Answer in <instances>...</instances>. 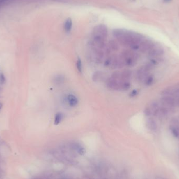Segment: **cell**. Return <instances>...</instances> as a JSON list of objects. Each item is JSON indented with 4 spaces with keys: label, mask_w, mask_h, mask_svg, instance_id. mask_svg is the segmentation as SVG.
<instances>
[{
    "label": "cell",
    "mask_w": 179,
    "mask_h": 179,
    "mask_svg": "<svg viewBox=\"0 0 179 179\" xmlns=\"http://www.w3.org/2000/svg\"><path fill=\"white\" fill-rule=\"evenodd\" d=\"M113 35L121 44L130 47L133 50H139L140 45L146 38L142 35L137 33L121 29H114Z\"/></svg>",
    "instance_id": "6da1fadb"
},
{
    "label": "cell",
    "mask_w": 179,
    "mask_h": 179,
    "mask_svg": "<svg viewBox=\"0 0 179 179\" xmlns=\"http://www.w3.org/2000/svg\"><path fill=\"white\" fill-rule=\"evenodd\" d=\"M104 65L112 69H122L125 65L121 55H110L104 61Z\"/></svg>",
    "instance_id": "7a4b0ae2"
},
{
    "label": "cell",
    "mask_w": 179,
    "mask_h": 179,
    "mask_svg": "<svg viewBox=\"0 0 179 179\" xmlns=\"http://www.w3.org/2000/svg\"><path fill=\"white\" fill-rule=\"evenodd\" d=\"M120 55L124 61L125 65L129 67L135 66L139 59V55L137 53L130 50H125Z\"/></svg>",
    "instance_id": "3957f363"
},
{
    "label": "cell",
    "mask_w": 179,
    "mask_h": 179,
    "mask_svg": "<svg viewBox=\"0 0 179 179\" xmlns=\"http://www.w3.org/2000/svg\"><path fill=\"white\" fill-rule=\"evenodd\" d=\"M157 61L155 59L151 60L150 61L146 63L137 70L136 72V78L138 81H143L148 75L151 70L153 69L156 65Z\"/></svg>",
    "instance_id": "277c9868"
},
{
    "label": "cell",
    "mask_w": 179,
    "mask_h": 179,
    "mask_svg": "<svg viewBox=\"0 0 179 179\" xmlns=\"http://www.w3.org/2000/svg\"><path fill=\"white\" fill-rule=\"evenodd\" d=\"M107 36V26L103 24H101L96 26L94 29L92 37L106 40Z\"/></svg>",
    "instance_id": "5b68a950"
},
{
    "label": "cell",
    "mask_w": 179,
    "mask_h": 179,
    "mask_svg": "<svg viewBox=\"0 0 179 179\" xmlns=\"http://www.w3.org/2000/svg\"><path fill=\"white\" fill-rule=\"evenodd\" d=\"M122 81L116 80L113 78H110L106 81V86L107 88L114 91H121Z\"/></svg>",
    "instance_id": "8992f818"
},
{
    "label": "cell",
    "mask_w": 179,
    "mask_h": 179,
    "mask_svg": "<svg viewBox=\"0 0 179 179\" xmlns=\"http://www.w3.org/2000/svg\"><path fill=\"white\" fill-rule=\"evenodd\" d=\"M170 130L172 134L179 139V117H174L171 120Z\"/></svg>",
    "instance_id": "52a82bcc"
},
{
    "label": "cell",
    "mask_w": 179,
    "mask_h": 179,
    "mask_svg": "<svg viewBox=\"0 0 179 179\" xmlns=\"http://www.w3.org/2000/svg\"><path fill=\"white\" fill-rule=\"evenodd\" d=\"M162 95L179 98V84L170 86L165 89L162 92Z\"/></svg>",
    "instance_id": "ba28073f"
},
{
    "label": "cell",
    "mask_w": 179,
    "mask_h": 179,
    "mask_svg": "<svg viewBox=\"0 0 179 179\" xmlns=\"http://www.w3.org/2000/svg\"><path fill=\"white\" fill-rule=\"evenodd\" d=\"M164 49L162 47L159 45L155 44L147 54L151 57L157 58L161 56L164 54Z\"/></svg>",
    "instance_id": "9c48e42d"
},
{
    "label": "cell",
    "mask_w": 179,
    "mask_h": 179,
    "mask_svg": "<svg viewBox=\"0 0 179 179\" xmlns=\"http://www.w3.org/2000/svg\"><path fill=\"white\" fill-rule=\"evenodd\" d=\"M132 77V72L130 70H125L120 72V81L130 82Z\"/></svg>",
    "instance_id": "30bf717a"
},
{
    "label": "cell",
    "mask_w": 179,
    "mask_h": 179,
    "mask_svg": "<svg viewBox=\"0 0 179 179\" xmlns=\"http://www.w3.org/2000/svg\"><path fill=\"white\" fill-rule=\"evenodd\" d=\"M146 126L151 131H156L158 128V125L153 117H148L146 120Z\"/></svg>",
    "instance_id": "8fae6325"
},
{
    "label": "cell",
    "mask_w": 179,
    "mask_h": 179,
    "mask_svg": "<svg viewBox=\"0 0 179 179\" xmlns=\"http://www.w3.org/2000/svg\"><path fill=\"white\" fill-rule=\"evenodd\" d=\"M65 98L68 104H69L70 107H75L78 104L77 98L73 94H68Z\"/></svg>",
    "instance_id": "7c38bea8"
},
{
    "label": "cell",
    "mask_w": 179,
    "mask_h": 179,
    "mask_svg": "<svg viewBox=\"0 0 179 179\" xmlns=\"http://www.w3.org/2000/svg\"><path fill=\"white\" fill-rule=\"evenodd\" d=\"M65 81V76L62 75H57L53 79V82L56 85H61L64 83Z\"/></svg>",
    "instance_id": "4fadbf2b"
},
{
    "label": "cell",
    "mask_w": 179,
    "mask_h": 179,
    "mask_svg": "<svg viewBox=\"0 0 179 179\" xmlns=\"http://www.w3.org/2000/svg\"><path fill=\"white\" fill-rule=\"evenodd\" d=\"M104 78L103 73L101 71H96L94 73L92 76V80L94 82H98L100 81Z\"/></svg>",
    "instance_id": "5bb4252c"
},
{
    "label": "cell",
    "mask_w": 179,
    "mask_h": 179,
    "mask_svg": "<svg viewBox=\"0 0 179 179\" xmlns=\"http://www.w3.org/2000/svg\"><path fill=\"white\" fill-rule=\"evenodd\" d=\"M108 46L109 47V49H111V51H117L119 49V47L118 44L116 41H115L114 40H112L111 41H109Z\"/></svg>",
    "instance_id": "9a60e30c"
},
{
    "label": "cell",
    "mask_w": 179,
    "mask_h": 179,
    "mask_svg": "<svg viewBox=\"0 0 179 179\" xmlns=\"http://www.w3.org/2000/svg\"><path fill=\"white\" fill-rule=\"evenodd\" d=\"M144 84L146 86H150L153 84L155 82V78L153 75H148L145 80L143 81Z\"/></svg>",
    "instance_id": "2e32d148"
},
{
    "label": "cell",
    "mask_w": 179,
    "mask_h": 179,
    "mask_svg": "<svg viewBox=\"0 0 179 179\" xmlns=\"http://www.w3.org/2000/svg\"><path fill=\"white\" fill-rule=\"evenodd\" d=\"M72 26V22L71 18H68L65 22L64 25V29L67 33H69L71 31Z\"/></svg>",
    "instance_id": "e0dca14e"
},
{
    "label": "cell",
    "mask_w": 179,
    "mask_h": 179,
    "mask_svg": "<svg viewBox=\"0 0 179 179\" xmlns=\"http://www.w3.org/2000/svg\"><path fill=\"white\" fill-rule=\"evenodd\" d=\"M63 118V114L62 113H57L55 115V120H54V123L55 125H58L60 124L62 119Z\"/></svg>",
    "instance_id": "ac0fdd59"
},
{
    "label": "cell",
    "mask_w": 179,
    "mask_h": 179,
    "mask_svg": "<svg viewBox=\"0 0 179 179\" xmlns=\"http://www.w3.org/2000/svg\"><path fill=\"white\" fill-rule=\"evenodd\" d=\"M76 66L79 72L82 73V60L80 58H78L76 62Z\"/></svg>",
    "instance_id": "d6986e66"
},
{
    "label": "cell",
    "mask_w": 179,
    "mask_h": 179,
    "mask_svg": "<svg viewBox=\"0 0 179 179\" xmlns=\"http://www.w3.org/2000/svg\"><path fill=\"white\" fill-rule=\"evenodd\" d=\"M138 93V92L137 90H132V91L130 92V97H135V96H136V95H137Z\"/></svg>",
    "instance_id": "ffe728a7"
},
{
    "label": "cell",
    "mask_w": 179,
    "mask_h": 179,
    "mask_svg": "<svg viewBox=\"0 0 179 179\" xmlns=\"http://www.w3.org/2000/svg\"><path fill=\"white\" fill-rule=\"evenodd\" d=\"M5 81V78L3 74L0 75V82L1 83H4Z\"/></svg>",
    "instance_id": "44dd1931"
},
{
    "label": "cell",
    "mask_w": 179,
    "mask_h": 179,
    "mask_svg": "<svg viewBox=\"0 0 179 179\" xmlns=\"http://www.w3.org/2000/svg\"><path fill=\"white\" fill-rule=\"evenodd\" d=\"M10 0H0V6L3 4V3H6L8 1Z\"/></svg>",
    "instance_id": "7402d4cb"
},
{
    "label": "cell",
    "mask_w": 179,
    "mask_h": 179,
    "mask_svg": "<svg viewBox=\"0 0 179 179\" xmlns=\"http://www.w3.org/2000/svg\"><path fill=\"white\" fill-rule=\"evenodd\" d=\"M164 2L166 3H169L171 1V0H164Z\"/></svg>",
    "instance_id": "603a6c76"
},
{
    "label": "cell",
    "mask_w": 179,
    "mask_h": 179,
    "mask_svg": "<svg viewBox=\"0 0 179 179\" xmlns=\"http://www.w3.org/2000/svg\"><path fill=\"white\" fill-rule=\"evenodd\" d=\"M2 104L0 103V109H2Z\"/></svg>",
    "instance_id": "cb8c5ba5"
},
{
    "label": "cell",
    "mask_w": 179,
    "mask_h": 179,
    "mask_svg": "<svg viewBox=\"0 0 179 179\" xmlns=\"http://www.w3.org/2000/svg\"><path fill=\"white\" fill-rule=\"evenodd\" d=\"M160 179V178H158V179Z\"/></svg>",
    "instance_id": "d4e9b609"
}]
</instances>
